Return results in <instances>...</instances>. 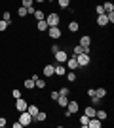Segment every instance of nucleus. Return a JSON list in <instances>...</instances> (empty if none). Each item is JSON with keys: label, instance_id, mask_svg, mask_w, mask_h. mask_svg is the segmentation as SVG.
Returning <instances> with one entry per match:
<instances>
[{"label": "nucleus", "instance_id": "obj_1", "mask_svg": "<svg viewBox=\"0 0 114 128\" xmlns=\"http://www.w3.org/2000/svg\"><path fill=\"white\" fill-rule=\"evenodd\" d=\"M19 122H21L23 126H29L31 122H34V118L31 117L27 111H23V113H19Z\"/></svg>", "mask_w": 114, "mask_h": 128}, {"label": "nucleus", "instance_id": "obj_2", "mask_svg": "<svg viewBox=\"0 0 114 128\" xmlns=\"http://www.w3.org/2000/svg\"><path fill=\"white\" fill-rule=\"evenodd\" d=\"M76 61H78V67H86L89 65V54H80V56H76Z\"/></svg>", "mask_w": 114, "mask_h": 128}, {"label": "nucleus", "instance_id": "obj_3", "mask_svg": "<svg viewBox=\"0 0 114 128\" xmlns=\"http://www.w3.org/2000/svg\"><path fill=\"white\" fill-rule=\"evenodd\" d=\"M61 21V17L57 16V14H49L48 17H46V23H48V27H55V25H59Z\"/></svg>", "mask_w": 114, "mask_h": 128}, {"label": "nucleus", "instance_id": "obj_4", "mask_svg": "<svg viewBox=\"0 0 114 128\" xmlns=\"http://www.w3.org/2000/svg\"><path fill=\"white\" fill-rule=\"evenodd\" d=\"M48 32H49V36L53 38V40L61 38V29H59V25H55V27H48Z\"/></svg>", "mask_w": 114, "mask_h": 128}, {"label": "nucleus", "instance_id": "obj_5", "mask_svg": "<svg viewBox=\"0 0 114 128\" xmlns=\"http://www.w3.org/2000/svg\"><path fill=\"white\" fill-rule=\"evenodd\" d=\"M67 67H69V71H76L78 69V61H76V56L74 58H67Z\"/></svg>", "mask_w": 114, "mask_h": 128}, {"label": "nucleus", "instance_id": "obj_6", "mask_svg": "<svg viewBox=\"0 0 114 128\" xmlns=\"http://www.w3.org/2000/svg\"><path fill=\"white\" fill-rule=\"evenodd\" d=\"M67 58H69V54L65 50H59V52H55V59H57V63H65Z\"/></svg>", "mask_w": 114, "mask_h": 128}, {"label": "nucleus", "instance_id": "obj_7", "mask_svg": "<svg viewBox=\"0 0 114 128\" xmlns=\"http://www.w3.org/2000/svg\"><path fill=\"white\" fill-rule=\"evenodd\" d=\"M15 107H17V111H19V113L27 111V102H25L23 98H17V100H15Z\"/></svg>", "mask_w": 114, "mask_h": 128}, {"label": "nucleus", "instance_id": "obj_8", "mask_svg": "<svg viewBox=\"0 0 114 128\" xmlns=\"http://www.w3.org/2000/svg\"><path fill=\"white\" fill-rule=\"evenodd\" d=\"M36 78H38L36 75H34V76H31V78H27L25 82H23V86H25L27 90H33V88H34V82H36Z\"/></svg>", "mask_w": 114, "mask_h": 128}, {"label": "nucleus", "instance_id": "obj_9", "mask_svg": "<svg viewBox=\"0 0 114 128\" xmlns=\"http://www.w3.org/2000/svg\"><path fill=\"white\" fill-rule=\"evenodd\" d=\"M78 109H80L78 102H69V103H67V111H71L72 115H74V113H78Z\"/></svg>", "mask_w": 114, "mask_h": 128}, {"label": "nucleus", "instance_id": "obj_10", "mask_svg": "<svg viewBox=\"0 0 114 128\" xmlns=\"http://www.w3.org/2000/svg\"><path fill=\"white\" fill-rule=\"evenodd\" d=\"M101 124L103 122H101L97 117H91L89 120H87V126H91V128H101Z\"/></svg>", "mask_w": 114, "mask_h": 128}, {"label": "nucleus", "instance_id": "obj_11", "mask_svg": "<svg viewBox=\"0 0 114 128\" xmlns=\"http://www.w3.org/2000/svg\"><path fill=\"white\" fill-rule=\"evenodd\" d=\"M97 25H99V27H105V25H109L107 14H101V16H97Z\"/></svg>", "mask_w": 114, "mask_h": 128}, {"label": "nucleus", "instance_id": "obj_12", "mask_svg": "<svg viewBox=\"0 0 114 128\" xmlns=\"http://www.w3.org/2000/svg\"><path fill=\"white\" fill-rule=\"evenodd\" d=\"M44 75L46 76H53L55 75V65H46V67H44Z\"/></svg>", "mask_w": 114, "mask_h": 128}, {"label": "nucleus", "instance_id": "obj_13", "mask_svg": "<svg viewBox=\"0 0 114 128\" xmlns=\"http://www.w3.org/2000/svg\"><path fill=\"white\" fill-rule=\"evenodd\" d=\"M27 113L34 118V117L38 115V107H36V105H27Z\"/></svg>", "mask_w": 114, "mask_h": 128}, {"label": "nucleus", "instance_id": "obj_14", "mask_svg": "<svg viewBox=\"0 0 114 128\" xmlns=\"http://www.w3.org/2000/svg\"><path fill=\"white\" fill-rule=\"evenodd\" d=\"M95 111H97V109H95V105H91V107H86V111H84V115H86V117H95Z\"/></svg>", "mask_w": 114, "mask_h": 128}, {"label": "nucleus", "instance_id": "obj_15", "mask_svg": "<svg viewBox=\"0 0 114 128\" xmlns=\"http://www.w3.org/2000/svg\"><path fill=\"white\" fill-rule=\"evenodd\" d=\"M89 44H91V38L87 36V34H86V36H82V38H80V46H82V48H87Z\"/></svg>", "mask_w": 114, "mask_h": 128}, {"label": "nucleus", "instance_id": "obj_16", "mask_svg": "<svg viewBox=\"0 0 114 128\" xmlns=\"http://www.w3.org/2000/svg\"><path fill=\"white\" fill-rule=\"evenodd\" d=\"M55 75H57V76H63V75H65V65H63V63L55 65Z\"/></svg>", "mask_w": 114, "mask_h": 128}, {"label": "nucleus", "instance_id": "obj_17", "mask_svg": "<svg viewBox=\"0 0 114 128\" xmlns=\"http://www.w3.org/2000/svg\"><path fill=\"white\" fill-rule=\"evenodd\" d=\"M34 17H36V21H42V19H46V14H44L42 10H34V14H33Z\"/></svg>", "mask_w": 114, "mask_h": 128}, {"label": "nucleus", "instance_id": "obj_18", "mask_svg": "<svg viewBox=\"0 0 114 128\" xmlns=\"http://www.w3.org/2000/svg\"><path fill=\"white\" fill-rule=\"evenodd\" d=\"M103 10H105V14H110V12H114V4H112V2H105Z\"/></svg>", "mask_w": 114, "mask_h": 128}, {"label": "nucleus", "instance_id": "obj_19", "mask_svg": "<svg viewBox=\"0 0 114 128\" xmlns=\"http://www.w3.org/2000/svg\"><path fill=\"white\" fill-rule=\"evenodd\" d=\"M57 103H59L61 107H67V103H69V98H67V96H59V98H57Z\"/></svg>", "mask_w": 114, "mask_h": 128}, {"label": "nucleus", "instance_id": "obj_20", "mask_svg": "<svg viewBox=\"0 0 114 128\" xmlns=\"http://www.w3.org/2000/svg\"><path fill=\"white\" fill-rule=\"evenodd\" d=\"M34 120H36V122H44V120H46V113H44V111H38V115L34 117Z\"/></svg>", "mask_w": 114, "mask_h": 128}, {"label": "nucleus", "instance_id": "obj_21", "mask_svg": "<svg viewBox=\"0 0 114 128\" xmlns=\"http://www.w3.org/2000/svg\"><path fill=\"white\" fill-rule=\"evenodd\" d=\"M78 29H80V25H78L76 21H71V23H69V31H71V32H76Z\"/></svg>", "mask_w": 114, "mask_h": 128}, {"label": "nucleus", "instance_id": "obj_22", "mask_svg": "<svg viewBox=\"0 0 114 128\" xmlns=\"http://www.w3.org/2000/svg\"><path fill=\"white\" fill-rule=\"evenodd\" d=\"M38 31H48V23H46V19H42V21H38Z\"/></svg>", "mask_w": 114, "mask_h": 128}, {"label": "nucleus", "instance_id": "obj_23", "mask_svg": "<svg viewBox=\"0 0 114 128\" xmlns=\"http://www.w3.org/2000/svg\"><path fill=\"white\" fill-rule=\"evenodd\" d=\"M34 86H36L38 90H42V88H46V80H42V78H36V82H34Z\"/></svg>", "mask_w": 114, "mask_h": 128}, {"label": "nucleus", "instance_id": "obj_24", "mask_svg": "<svg viewBox=\"0 0 114 128\" xmlns=\"http://www.w3.org/2000/svg\"><path fill=\"white\" fill-rule=\"evenodd\" d=\"M95 96L97 98H105L107 96V90H105V88H97V90H95Z\"/></svg>", "mask_w": 114, "mask_h": 128}, {"label": "nucleus", "instance_id": "obj_25", "mask_svg": "<svg viewBox=\"0 0 114 128\" xmlns=\"http://www.w3.org/2000/svg\"><path fill=\"white\" fill-rule=\"evenodd\" d=\"M95 117H97L99 120H105V118H107V111H95Z\"/></svg>", "mask_w": 114, "mask_h": 128}, {"label": "nucleus", "instance_id": "obj_26", "mask_svg": "<svg viewBox=\"0 0 114 128\" xmlns=\"http://www.w3.org/2000/svg\"><path fill=\"white\" fill-rule=\"evenodd\" d=\"M67 80H71V82L76 80V73H74V71H69V73H67Z\"/></svg>", "mask_w": 114, "mask_h": 128}, {"label": "nucleus", "instance_id": "obj_27", "mask_svg": "<svg viewBox=\"0 0 114 128\" xmlns=\"http://www.w3.org/2000/svg\"><path fill=\"white\" fill-rule=\"evenodd\" d=\"M17 14H19V17L29 16V14H27V8H23V6H19V12H17Z\"/></svg>", "mask_w": 114, "mask_h": 128}, {"label": "nucleus", "instance_id": "obj_28", "mask_svg": "<svg viewBox=\"0 0 114 128\" xmlns=\"http://www.w3.org/2000/svg\"><path fill=\"white\" fill-rule=\"evenodd\" d=\"M87 120H89V117H86V115H82V117H80V124H82V126H87Z\"/></svg>", "mask_w": 114, "mask_h": 128}, {"label": "nucleus", "instance_id": "obj_29", "mask_svg": "<svg viewBox=\"0 0 114 128\" xmlns=\"http://www.w3.org/2000/svg\"><path fill=\"white\" fill-rule=\"evenodd\" d=\"M80 54H84V48L78 44V46H74V56H80Z\"/></svg>", "mask_w": 114, "mask_h": 128}, {"label": "nucleus", "instance_id": "obj_30", "mask_svg": "<svg viewBox=\"0 0 114 128\" xmlns=\"http://www.w3.org/2000/svg\"><path fill=\"white\" fill-rule=\"evenodd\" d=\"M33 2L34 0H21V6L23 8H29V6H33Z\"/></svg>", "mask_w": 114, "mask_h": 128}, {"label": "nucleus", "instance_id": "obj_31", "mask_svg": "<svg viewBox=\"0 0 114 128\" xmlns=\"http://www.w3.org/2000/svg\"><path fill=\"white\" fill-rule=\"evenodd\" d=\"M69 4H71V0H59V6H61V8H69Z\"/></svg>", "mask_w": 114, "mask_h": 128}, {"label": "nucleus", "instance_id": "obj_32", "mask_svg": "<svg viewBox=\"0 0 114 128\" xmlns=\"http://www.w3.org/2000/svg\"><path fill=\"white\" fill-rule=\"evenodd\" d=\"M69 94H71L69 88H61V90H59V96H69Z\"/></svg>", "mask_w": 114, "mask_h": 128}, {"label": "nucleus", "instance_id": "obj_33", "mask_svg": "<svg viewBox=\"0 0 114 128\" xmlns=\"http://www.w3.org/2000/svg\"><path fill=\"white\" fill-rule=\"evenodd\" d=\"M2 17H4V21L8 23V25L11 23V17H10V14H8V12H4V16H2Z\"/></svg>", "mask_w": 114, "mask_h": 128}, {"label": "nucleus", "instance_id": "obj_34", "mask_svg": "<svg viewBox=\"0 0 114 128\" xmlns=\"http://www.w3.org/2000/svg\"><path fill=\"white\" fill-rule=\"evenodd\" d=\"M6 29H8V23H6V21H4V19H2V21H0V31L4 32V31H6Z\"/></svg>", "mask_w": 114, "mask_h": 128}, {"label": "nucleus", "instance_id": "obj_35", "mask_svg": "<svg viewBox=\"0 0 114 128\" xmlns=\"http://www.w3.org/2000/svg\"><path fill=\"white\" fill-rule=\"evenodd\" d=\"M95 12H97V16H101V14H105L103 6H97V8H95Z\"/></svg>", "mask_w": 114, "mask_h": 128}, {"label": "nucleus", "instance_id": "obj_36", "mask_svg": "<svg viewBox=\"0 0 114 128\" xmlns=\"http://www.w3.org/2000/svg\"><path fill=\"white\" fill-rule=\"evenodd\" d=\"M11 96L17 100V98H21V92H19V90H13V92H11Z\"/></svg>", "mask_w": 114, "mask_h": 128}, {"label": "nucleus", "instance_id": "obj_37", "mask_svg": "<svg viewBox=\"0 0 114 128\" xmlns=\"http://www.w3.org/2000/svg\"><path fill=\"white\" fill-rule=\"evenodd\" d=\"M99 100H101V98H97V96H91V103H93V105H97V103H99Z\"/></svg>", "mask_w": 114, "mask_h": 128}, {"label": "nucleus", "instance_id": "obj_38", "mask_svg": "<svg viewBox=\"0 0 114 128\" xmlns=\"http://www.w3.org/2000/svg\"><path fill=\"white\" fill-rule=\"evenodd\" d=\"M49 96H51V100H57V98H59V92H51Z\"/></svg>", "mask_w": 114, "mask_h": 128}, {"label": "nucleus", "instance_id": "obj_39", "mask_svg": "<svg viewBox=\"0 0 114 128\" xmlns=\"http://www.w3.org/2000/svg\"><path fill=\"white\" fill-rule=\"evenodd\" d=\"M87 96H89V98L95 96V88H89V90H87Z\"/></svg>", "mask_w": 114, "mask_h": 128}, {"label": "nucleus", "instance_id": "obj_40", "mask_svg": "<svg viewBox=\"0 0 114 128\" xmlns=\"http://www.w3.org/2000/svg\"><path fill=\"white\" fill-rule=\"evenodd\" d=\"M27 14H31V16H33V14H34V6H29V8H27Z\"/></svg>", "mask_w": 114, "mask_h": 128}, {"label": "nucleus", "instance_id": "obj_41", "mask_svg": "<svg viewBox=\"0 0 114 128\" xmlns=\"http://www.w3.org/2000/svg\"><path fill=\"white\" fill-rule=\"evenodd\" d=\"M4 126H6V118L0 117V128H4Z\"/></svg>", "mask_w": 114, "mask_h": 128}, {"label": "nucleus", "instance_id": "obj_42", "mask_svg": "<svg viewBox=\"0 0 114 128\" xmlns=\"http://www.w3.org/2000/svg\"><path fill=\"white\" fill-rule=\"evenodd\" d=\"M51 52H53V54L59 52V46H57V44H53V46H51Z\"/></svg>", "mask_w": 114, "mask_h": 128}, {"label": "nucleus", "instance_id": "obj_43", "mask_svg": "<svg viewBox=\"0 0 114 128\" xmlns=\"http://www.w3.org/2000/svg\"><path fill=\"white\" fill-rule=\"evenodd\" d=\"M13 128H23V124L19 122V120H17V122H13Z\"/></svg>", "mask_w": 114, "mask_h": 128}, {"label": "nucleus", "instance_id": "obj_44", "mask_svg": "<svg viewBox=\"0 0 114 128\" xmlns=\"http://www.w3.org/2000/svg\"><path fill=\"white\" fill-rule=\"evenodd\" d=\"M34 2H46V0H34Z\"/></svg>", "mask_w": 114, "mask_h": 128}, {"label": "nucleus", "instance_id": "obj_45", "mask_svg": "<svg viewBox=\"0 0 114 128\" xmlns=\"http://www.w3.org/2000/svg\"><path fill=\"white\" fill-rule=\"evenodd\" d=\"M46 2H53V0H46Z\"/></svg>", "mask_w": 114, "mask_h": 128}]
</instances>
